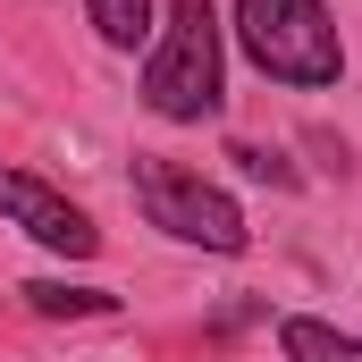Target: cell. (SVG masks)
Returning <instances> with one entry per match:
<instances>
[{"instance_id": "cell-1", "label": "cell", "mask_w": 362, "mask_h": 362, "mask_svg": "<svg viewBox=\"0 0 362 362\" xmlns=\"http://www.w3.org/2000/svg\"><path fill=\"white\" fill-rule=\"evenodd\" d=\"M228 93V42H219V8L211 0H169L152 25V59H144V110L169 127L219 118Z\"/></svg>"}, {"instance_id": "cell-2", "label": "cell", "mask_w": 362, "mask_h": 362, "mask_svg": "<svg viewBox=\"0 0 362 362\" xmlns=\"http://www.w3.org/2000/svg\"><path fill=\"white\" fill-rule=\"evenodd\" d=\"M236 42L270 85H295V93H320L346 76L337 17L320 0H236Z\"/></svg>"}, {"instance_id": "cell-3", "label": "cell", "mask_w": 362, "mask_h": 362, "mask_svg": "<svg viewBox=\"0 0 362 362\" xmlns=\"http://www.w3.org/2000/svg\"><path fill=\"white\" fill-rule=\"evenodd\" d=\"M135 202H144V219H152L160 236H177V245H202V253H245V245H253V228H245L236 194H228V185H211L202 169H177V160H135Z\"/></svg>"}, {"instance_id": "cell-4", "label": "cell", "mask_w": 362, "mask_h": 362, "mask_svg": "<svg viewBox=\"0 0 362 362\" xmlns=\"http://www.w3.org/2000/svg\"><path fill=\"white\" fill-rule=\"evenodd\" d=\"M0 211L42 245V253H68V262H85L93 245H101V228H93L85 211L59 194V185H42V177H25V169H0Z\"/></svg>"}, {"instance_id": "cell-5", "label": "cell", "mask_w": 362, "mask_h": 362, "mask_svg": "<svg viewBox=\"0 0 362 362\" xmlns=\"http://www.w3.org/2000/svg\"><path fill=\"white\" fill-rule=\"evenodd\" d=\"M278 354L286 362H362V337L312 320V312H295V320H278Z\"/></svg>"}, {"instance_id": "cell-6", "label": "cell", "mask_w": 362, "mask_h": 362, "mask_svg": "<svg viewBox=\"0 0 362 362\" xmlns=\"http://www.w3.org/2000/svg\"><path fill=\"white\" fill-rule=\"evenodd\" d=\"M25 303H34L42 320H101V312H118V295H110V286H68V278H34V286H25Z\"/></svg>"}, {"instance_id": "cell-7", "label": "cell", "mask_w": 362, "mask_h": 362, "mask_svg": "<svg viewBox=\"0 0 362 362\" xmlns=\"http://www.w3.org/2000/svg\"><path fill=\"white\" fill-rule=\"evenodd\" d=\"M93 34L110 42V51H135L144 34H152V0H85Z\"/></svg>"}]
</instances>
